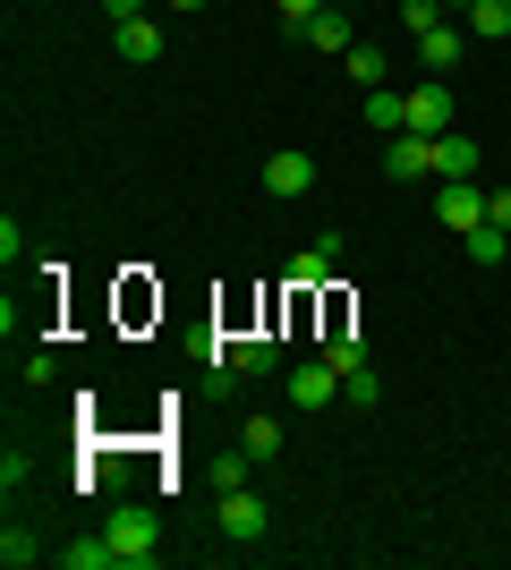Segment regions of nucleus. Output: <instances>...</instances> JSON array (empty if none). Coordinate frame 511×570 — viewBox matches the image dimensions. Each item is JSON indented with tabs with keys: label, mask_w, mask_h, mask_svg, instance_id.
I'll use <instances>...</instances> for the list:
<instances>
[{
	"label": "nucleus",
	"mask_w": 511,
	"mask_h": 570,
	"mask_svg": "<svg viewBox=\"0 0 511 570\" xmlns=\"http://www.w3.org/2000/svg\"><path fill=\"white\" fill-rule=\"evenodd\" d=\"M102 537H111L120 570H154V553H163V520H154V502H120V511L102 520Z\"/></svg>",
	"instance_id": "f257e3e1"
},
{
	"label": "nucleus",
	"mask_w": 511,
	"mask_h": 570,
	"mask_svg": "<svg viewBox=\"0 0 511 570\" xmlns=\"http://www.w3.org/2000/svg\"><path fill=\"white\" fill-rule=\"evenodd\" d=\"M435 222L469 238L478 222H487V188H478V179H435Z\"/></svg>",
	"instance_id": "f03ea898"
},
{
	"label": "nucleus",
	"mask_w": 511,
	"mask_h": 570,
	"mask_svg": "<svg viewBox=\"0 0 511 570\" xmlns=\"http://www.w3.org/2000/svg\"><path fill=\"white\" fill-rule=\"evenodd\" d=\"M265 502L247 494V485H222V537H230V546H265Z\"/></svg>",
	"instance_id": "7ed1b4c3"
},
{
	"label": "nucleus",
	"mask_w": 511,
	"mask_h": 570,
	"mask_svg": "<svg viewBox=\"0 0 511 570\" xmlns=\"http://www.w3.org/2000/svg\"><path fill=\"white\" fill-rule=\"evenodd\" d=\"M410 137H443V128H452V86H443V77H426V86H410Z\"/></svg>",
	"instance_id": "20e7f679"
},
{
	"label": "nucleus",
	"mask_w": 511,
	"mask_h": 570,
	"mask_svg": "<svg viewBox=\"0 0 511 570\" xmlns=\"http://www.w3.org/2000/svg\"><path fill=\"white\" fill-rule=\"evenodd\" d=\"M307 188H316V154H298V145H291V154H273V163H265V196L298 205Z\"/></svg>",
	"instance_id": "39448f33"
},
{
	"label": "nucleus",
	"mask_w": 511,
	"mask_h": 570,
	"mask_svg": "<svg viewBox=\"0 0 511 570\" xmlns=\"http://www.w3.org/2000/svg\"><path fill=\"white\" fill-rule=\"evenodd\" d=\"M333 264H341V230L307 238V247L291 256V289H324V282H333Z\"/></svg>",
	"instance_id": "423d86ee"
},
{
	"label": "nucleus",
	"mask_w": 511,
	"mask_h": 570,
	"mask_svg": "<svg viewBox=\"0 0 511 570\" xmlns=\"http://www.w3.org/2000/svg\"><path fill=\"white\" fill-rule=\"evenodd\" d=\"M384 179H435V137H410V128H401V137L384 145Z\"/></svg>",
	"instance_id": "0eeeda50"
},
{
	"label": "nucleus",
	"mask_w": 511,
	"mask_h": 570,
	"mask_svg": "<svg viewBox=\"0 0 511 570\" xmlns=\"http://www.w3.org/2000/svg\"><path fill=\"white\" fill-rule=\"evenodd\" d=\"M291 401L298 409H333L341 401V375L324 366V357H307V366H291Z\"/></svg>",
	"instance_id": "6e6552de"
},
{
	"label": "nucleus",
	"mask_w": 511,
	"mask_h": 570,
	"mask_svg": "<svg viewBox=\"0 0 511 570\" xmlns=\"http://www.w3.org/2000/svg\"><path fill=\"white\" fill-rule=\"evenodd\" d=\"M478 163H487L478 137H452V128L435 137V179H478Z\"/></svg>",
	"instance_id": "1a4fd4ad"
},
{
	"label": "nucleus",
	"mask_w": 511,
	"mask_h": 570,
	"mask_svg": "<svg viewBox=\"0 0 511 570\" xmlns=\"http://www.w3.org/2000/svg\"><path fill=\"white\" fill-rule=\"evenodd\" d=\"M298 35H307V51H350V9H341V0H324Z\"/></svg>",
	"instance_id": "9d476101"
},
{
	"label": "nucleus",
	"mask_w": 511,
	"mask_h": 570,
	"mask_svg": "<svg viewBox=\"0 0 511 570\" xmlns=\"http://www.w3.org/2000/svg\"><path fill=\"white\" fill-rule=\"evenodd\" d=\"M417 51H426V69H461V51H469V26H426V35H417Z\"/></svg>",
	"instance_id": "9b49d317"
},
{
	"label": "nucleus",
	"mask_w": 511,
	"mask_h": 570,
	"mask_svg": "<svg viewBox=\"0 0 511 570\" xmlns=\"http://www.w3.org/2000/svg\"><path fill=\"white\" fill-rule=\"evenodd\" d=\"M120 60H128V69H154V60H163V26H154V18H128L120 26Z\"/></svg>",
	"instance_id": "f8f14e48"
},
{
	"label": "nucleus",
	"mask_w": 511,
	"mask_h": 570,
	"mask_svg": "<svg viewBox=\"0 0 511 570\" xmlns=\"http://www.w3.org/2000/svg\"><path fill=\"white\" fill-rule=\"evenodd\" d=\"M230 366H239V375H273V366H282V341L273 333H239L230 341Z\"/></svg>",
	"instance_id": "ddd939ff"
},
{
	"label": "nucleus",
	"mask_w": 511,
	"mask_h": 570,
	"mask_svg": "<svg viewBox=\"0 0 511 570\" xmlns=\"http://www.w3.org/2000/svg\"><path fill=\"white\" fill-rule=\"evenodd\" d=\"M51 562H60V570H120V553H111V537L95 528V537H77V546H60Z\"/></svg>",
	"instance_id": "4468645a"
},
{
	"label": "nucleus",
	"mask_w": 511,
	"mask_h": 570,
	"mask_svg": "<svg viewBox=\"0 0 511 570\" xmlns=\"http://www.w3.org/2000/svg\"><path fill=\"white\" fill-rule=\"evenodd\" d=\"M341 69H350V86H358V95H375V86L392 77V60H384L375 43H350V51H341Z\"/></svg>",
	"instance_id": "2eb2a0df"
},
{
	"label": "nucleus",
	"mask_w": 511,
	"mask_h": 570,
	"mask_svg": "<svg viewBox=\"0 0 511 570\" xmlns=\"http://www.w3.org/2000/svg\"><path fill=\"white\" fill-rule=\"evenodd\" d=\"M366 128H375V137H401V128H410V102L392 95V86H375V95H366Z\"/></svg>",
	"instance_id": "dca6fc26"
},
{
	"label": "nucleus",
	"mask_w": 511,
	"mask_h": 570,
	"mask_svg": "<svg viewBox=\"0 0 511 570\" xmlns=\"http://www.w3.org/2000/svg\"><path fill=\"white\" fill-rule=\"evenodd\" d=\"M461 18H469V35H478V43H503V35H511V0H469Z\"/></svg>",
	"instance_id": "f3484780"
},
{
	"label": "nucleus",
	"mask_w": 511,
	"mask_h": 570,
	"mask_svg": "<svg viewBox=\"0 0 511 570\" xmlns=\"http://www.w3.org/2000/svg\"><path fill=\"white\" fill-rule=\"evenodd\" d=\"M239 452L256 460V469H265V460L282 452V417H247V426H239Z\"/></svg>",
	"instance_id": "a211bd4d"
},
{
	"label": "nucleus",
	"mask_w": 511,
	"mask_h": 570,
	"mask_svg": "<svg viewBox=\"0 0 511 570\" xmlns=\"http://www.w3.org/2000/svg\"><path fill=\"white\" fill-rule=\"evenodd\" d=\"M461 247H469V264H503V256H511V230H494V222H478V230H469Z\"/></svg>",
	"instance_id": "6ab92c4d"
},
{
	"label": "nucleus",
	"mask_w": 511,
	"mask_h": 570,
	"mask_svg": "<svg viewBox=\"0 0 511 570\" xmlns=\"http://www.w3.org/2000/svg\"><path fill=\"white\" fill-rule=\"evenodd\" d=\"M35 562H43V546L26 528H0V570H35Z\"/></svg>",
	"instance_id": "aec40b11"
},
{
	"label": "nucleus",
	"mask_w": 511,
	"mask_h": 570,
	"mask_svg": "<svg viewBox=\"0 0 511 570\" xmlns=\"http://www.w3.org/2000/svg\"><path fill=\"white\" fill-rule=\"evenodd\" d=\"M324 366H333V375H341V383H350V375H358V366H366V341H350V333H333V341H324Z\"/></svg>",
	"instance_id": "412c9836"
},
{
	"label": "nucleus",
	"mask_w": 511,
	"mask_h": 570,
	"mask_svg": "<svg viewBox=\"0 0 511 570\" xmlns=\"http://www.w3.org/2000/svg\"><path fill=\"white\" fill-rule=\"evenodd\" d=\"M341 401H350V409H375V401H384V383H375V366H358V375L341 383Z\"/></svg>",
	"instance_id": "4be33fe9"
},
{
	"label": "nucleus",
	"mask_w": 511,
	"mask_h": 570,
	"mask_svg": "<svg viewBox=\"0 0 511 570\" xmlns=\"http://www.w3.org/2000/svg\"><path fill=\"white\" fill-rule=\"evenodd\" d=\"M401 26H410V35H426V26H443V0H401Z\"/></svg>",
	"instance_id": "5701e85b"
},
{
	"label": "nucleus",
	"mask_w": 511,
	"mask_h": 570,
	"mask_svg": "<svg viewBox=\"0 0 511 570\" xmlns=\"http://www.w3.org/2000/svg\"><path fill=\"white\" fill-rule=\"evenodd\" d=\"M146 9H154V0H102V18H111V26H128V18H146Z\"/></svg>",
	"instance_id": "b1692460"
},
{
	"label": "nucleus",
	"mask_w": 511,
	"mask_h": 570,
	"mask_svg": "<svg viewBox=\"0 0 511 570\" xmlns=\"http://www.w3.org/2000/svg\"><path fill=\"white\" fill-rule=\"evenodd\" d=\"M273 9H282V26H307V18L324 9V0H273Z\"/></svg>",
	"instance_id": "393cba45"
},
{
	"label": "nucleus",
	"mask_w": 511,
	"mask_h": 570,
	"mask_svg": "<svg viewBox=\"0 0 511 570\" xmlns=\"http://www.w3.org/2000/svg\"><path fill=\"white\" fill-rule=\"evenodd\" d=\"M487 222H494V230H511V188H503V196H487Z\"/></svg>",
	"instance_id": "a878e982"
},
{
	"label": "nucleus",
	"mask_w": 511,
	"mask_h": 570,
	"mask_svg": "<svg viewBox=\"0 0 511 570\" xmlns=\"http://www.w3.org/2000/svg\"><path fill=\"white\" fill-rule=\"evenodd\" d=\"M170 9H188V18H196V9H214V0H170Z\"/></svg>",
	"instance_id": "bb28decb"
},
{
	"label": "nucleus",
	"mask_w": 511,
	"mask_h": 570,
	"mask_svg": "<svg viewBox=\"0 0 511 570\" xmlns=\"http://www.w3.org/2000/svg\"><path fill=\"white\" fill-rule=\"evenodd\" d=\"M443 9H469V0H443Z\"/></svg>",
	"instance_id": "cd10ccee"
}]
</instances>
